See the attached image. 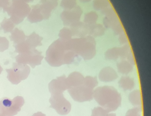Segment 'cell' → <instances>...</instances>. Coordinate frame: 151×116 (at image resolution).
Wrapping results in <instances>:
<instances>
[{
	"label": "cell",
	"mask_w": 151,
	"mask_h": 116,
	"mask_svg": "<svg viewBox=\"0 0 151 116\" xmlns=\"http://www.w3.org/2000/svg\"><path fill=\"white\" fill-rule=\"evenodd\" d=\"M31 8L27 3L19 0H12L10 6L3 10V12H6L13 23L17 25L28 17Z\"/></svg>",
	"instance_id": "6da1fadb"
},
{
	"label": "cell",
	"mask_w": 151,
	"mask_h": 116,
	"mask_svg": "<svg viewBox=\"0 0 151 116\" xmlns=\"http://www.w3.org/2000/svg\"><path fill=\"white\" fill-rule=\"evenodd\" d=\"M0 30H3L4 33L12 32L15 27V25L10 18H5L0 23Z\"/></svg>",
	"instance_id": "4fadbf2b"
},
{
	"label": "cell",
	"mask_w": 151,
	"mask_h": 116,
	"mask_svg": "<svg viewBox=\"0 0 151 116\" xmlns=\"http://www.w3.org/2000/svg\"><path fill=\"white\" fill-rule=\"evenodd\" d=\"M2 71H3V69H2V67H1V65H0V75L1 74Z\"/></svg>",
	"instance_id": "603a6c76"
},
{
	"label": "cell",
	"mask_w": 151,
	"mask_h": 116,
	"mask_svg": "<svg viewBox=\"0 0 151 116\" xmlns=\"http://www.w3.org/2000/svg\"><path fill=\"white\" fill-rule=\"evenodd\" d=\"M27 19L31 23L39 22L44 19L39 4L34 5L32 7Z\"/></svg>",
	"instance_id": "9c48e42d"
},
{
	"label": "cell",
	"mask_w": 151,
	"mask_h": 116,
	"mask_svg": "<svg viewBox=\"0 0 151 116\" xmlns=\"http://www.w3.org/2000/svg\"><path fill=\"white\" fill-rule=\"evenodd\" d=\"M44 56L42 53L36 49H31L28 51L19 54L16 57V61L19 64L29 65L32 68L41 64Z\"/></svg>",
	"instance_id": "277c9868"
},
{
	"label": "cell",
	"mask_w": 151,
	"mask_h": 116,
	"mask_svg": "<svg viewBox=\"0 0 151 116\" xmlns=\"http://www.w3.org/2000/svg\"><path fill=\"white\" fill-rule=\"evenodd\" d=\"M32 116H46V115L43 114L41 112H38L33 114Z\"/></svg>",
	"instance_id": "44dd1931"
},
{
	"label": "cell",
	"mask_w": 151,
	"mask_h": 116,
	"mask_svg": "<svg viewBox=\"0 0 151 116\" xmlns=\"http://www.w3.org/2000/svg\"><path fill=\"white\" fill-rule=\"evenodd\" d=\"M75 10L72 12L64 11L61 14V17L62 20L65 24L69 25V21L72 20H75L76 19H79L81 17V12L80 9L75 8Z\"/></svg>",
	"instance_id": "30bf717a"
},
{
	"label": "cell",
	"mask_w": 151,
	"mask_h": 116,
	"mask_svg": "<svg viewBox=\"0 0 151 116\" xmlns=\"http://www.w3.org/2000/svg\"><path fill=\"white\" fill-rule=\"evenodd\" d=\"M69 31H70L69 30L66 28L62 29L59 33V37L61 38V39H62L63 41L67 40L69 38L70 35H71Z\"/></svg>",
	"instance_id": "d6986e66"
},
{
	"label": "cell",
	"mask_w": 151,
	"mask_h": 116,
	"mask_svg": "<svg viewBox=\"0 0 151 116\" xmlns=\"http://www.w3.org/2000/svg\"><path fill=\"white\" fill-rule=\"evenodd\" d=\"M65 79L63 77L58 78L56 79H53L49 83V90L52 94H61L65 90Z\"/></svg>",
	"instance_id": "ba28073f"
},
{
	"label": "cell",
	"mask_w": 151,
	"mask_h": 116,
	"mask_svg": "<svg viewBox=\"0 0 151 116\" xmlns=\"http://www.w3.org/2000/svg\"><path fill=\"white\" fill-rule=\"evenodd\" d=\"M24 100L22 96H17L13 99L3 98L0 100V114L4 116H14L21 110Z\"/></svg>",
	"instance_id": "3957f363"
},
{
	"label": "cell",
	"mask_w": 151,
	"mask_h": 116,
	"mask_svg": "<svg viewBox=\"0 0 151 116\" xmlns=\"http://www.w3.org/2000/svg\"><path fill=\"white\" fill-rule=\"evenodd\" d=\"M107 4L106 0H95L94 1V8L96 9V10H101L103 7L107 6Z\"/></svg>",
	"instance_id": "ac0fdd59"
},
{
	"label": "cell",
	"mask_w": 151,
	"mask_h": 116,
	"mask_svg": "<svg viewBox=\"0 0 151 116\" xmlns=\"http://www.w3.org/2000/svg\"><path fill=\"white\" fill-rule=\"evenodd\" d=\"M43 39L42 37L34 32L29 36H26L25 41L31 49H34L36 48V47L42 46L41 41Z\"/></svg>",
	"instance_id": "8fae6325"
},
{
	"label": "cell",
	"mask_w": 151,
	"mask_h": 116,
	"mask_svg": "<svg viewBox=\"0 0 151 116\" xmlns=\"http://www.w3.org/2000/svg\"><path fill=\"white\" fill-rule=\"evenodd\" d=\"M64 44L60 40L54 41L47 50L45 59L51 66H59L63 64Z\"/></svg>",
	"instance_id": "7a4b0ae2"
},
{
	"label": "cell",
	"mask_w": 151,
	"mask_h": 116,
	"mask_svg": "<svg viewBox=\"0 0 151 116\" xmlns=\"http://www.w3.org/2000/svg\"><path fill=\"white\" fill-rule=\"evenodd\" d=\"M10 38V40L13 42L14 44L17 45L24 41L26 40V36L22 30L16 28L11 32Z\"/></svg>",
	"instance_id": "7c38bea8"
},
{
	"label": "cell",
	"mask_w": 151,
	"mask_h": 116,
	"mask_svg": "<svg viewBox=\"0 0 151 116\" xmlns=\"http://www.w3.org/2000/svg\"><path fill=\"white\" fill-rule=\"evenodd\" d=\"M76 5L75 0H62L61 6L64 9L71 10L75 7Z\"/></svg>",
	"instance_id": "2e32d148"
},
{
	"label": "cell",
	"mask_w": 151,
	"mask_h": 116,
	"mask_svg": "<svg viewBox=\"0 0 151 116\" xmlns=\"http://www.w3.org/2000/svg\"><path fill=\"white\" fill-rule=\"evenodd\" d=\"M58 0H40V7L44 18L47 20L50 17L52 11L58 6Z\"/></svg>",
	"instance_id": "8992f818"
},
{
	"label": "cell",
	"mask_w": 151,
	"mask_h": 116,
	"mask_svg": "<svg viewBox=\"0 0 151 116\" xmlns=\"http://www.w3.org/2000/svg\"><path fill=\"white\" fill-rule=\"evenodd\" d=\"M12 69L21 81L26 79L30 73V68L27 65L14 63Z\"/></svg>",
	"instance_id": "52a82bcc"
},
{
	"label": "cell",
	"mask_w": 151,
	"mask_h": 116,
	"mask_svg": "<svg viewBox=\"0 0 151 116\" xmlns=\"http://www.w3.org/2000/svg\"><path fill=\"white\" fill-rule=\"evenodd\" d=\"M9 45V41L6 37H0V52H2L8 49Z\"/></svg>",
	"instance_id": "e0dca14e"
},
{
	"label": "cell",
	"mask_w": 151,
	"mask_h": 116,
	"mask_svg": "<svg viewBox=\"0 0 151 116\" xmlns=\"http://www.w3.org/2000/svg\"><path fill=\"white\" fill-rule=\"evenodd\" d=\"M50 107L54 108L58 114L64 115L68 113L69 104L62 94H52L50 99Z\"/></svg>",
	"instance_id": "5b68a950"
},
{
	"label": "cell",
	"mask_w": 151,
	"mask_h": 116,
	"mask_svg": "<svg viewBox=\"0 0 151 116\" xmlns=\"http://www.w3.org/2000/svg\"><path fill=\"white\" fill-rule=\"evenodd\" d=\"M6 71L7 72V78H8L9 81L11 82L12 84L17 85V84L20 83V82L22 81L17 76L12 69H6Z\"/></svg>",
	"instance_id": "5bb4252c"
},
{
	"label": "cell",
	"mask_w": 151,
	"mask_h": 116,
	"mask_svg": "<svg viewBox=\"0 0 151 116\" xmlns=\"http://www.w3.org/2000/svg\"><path fill=\"white\" fill-rule=\"evenodd\" d=\"M81 1H90V0H81Z\"/></svg>",
	"instance_id": "cb8c5ba5"
},
{
	"label": "cell",
	"mask_w": 151,
	"mask_h": 116,
	"mask_svg": "<svg viewBox=\"0 0 151 116\" xmlns=\"http://www.w3.org/2000/svg\"><path fill=\"white\" fill-rule=\"evenodd\" d=\"M20 1H22V2H25L26 3H29V2H32L34 1V0H19Z\"/></svg>",
	"instance_id": "7402d4cb"
},
{
	"label": "cell",
	"mask_w": 151,
	"mask_h": 116,
	"mask_svg": "<svg viewBox=\"0 0 151 116\" xmlns=\"http://www.w3.org/2000/svg\"><path fill=\"white\" fill-rule=\"evenodd\" d=\"M12 4L10 0H0V8H3V10L7 8Z\"/></svg>",
	"instance_id": "ffe728a7"
},
{
	"label": "cell",
	"mask_w": 151,
	"mask_h": 116,
	"mask_svg": "<svg viewBox=\"0 0 151 116\" xmlns=\"http://www.w3.org/2000/svg\"><path fill=\"white\" fill-rule=\"evenodd\" d=\"M97 15L96 12H91L87 14L85 17V22L88 24H92L96 22L97 19Z\"/></svg>",
	"instance_id": "9a60e30c"
}]
</instances>
